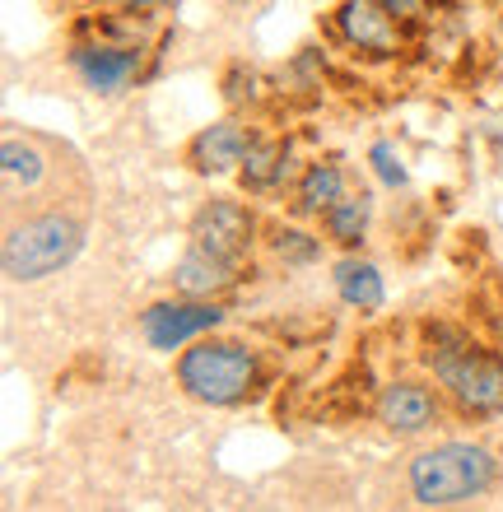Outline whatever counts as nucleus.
Segmentation results:
<instances>
[{"label":"nucleus","instance_id":"f257e3e1","mask_svg":"<svg viewBox=\"0 0 503 512\" xmlns=\"http://www.w3.org/2000/svg\"><path fill=\"white\" fill-rule=\"evenodd\" d=\"M420 368L443 387L452 415L466 424H490L503 415V350L480 340L471 326L429 317L420 322Z\"/></svg>","mask_w":503,"mask_h":512},{"label":"nucleus","instance_id":"f03ea898","mask_svg":"<svg viewBox=\"0 0 503 512\" xmlns=\"http://www.w3.org/2000/svg\"><path fill=\"white\" fill-rule=\"evenodd\" d=\"M173 382L196 405L238 410L266 391V354L247 340L210 331V336L191 340L182 354H173Z\"/></svg>","mask_w":503,"mask_h":512},{"label":"nucleus","instance_id":"7ed1b4c3","mask_svg":"<svg viewBox=\"0 0 503 512\" xmlns=\"http://www.w3.org/2000/svg\"><path fill=\"white\" fill-rule=\"evenodd\" d=\"M503 480V457L480 438H443L420 447L406 466V489L420 508H466L490 499Z\"/></svg>","mask_w":503,"mask_h":512},{"label":"nucleus","instance_id":"20e7f679","mask_svg":"<svg viewBox=\"0 0 503 512\" xmlns=\"http://www.w3.org/2000/svg\"><path fill=\"white\" fill-rule=\"evenodd\" d=\"M89 243V224L70 210H33L24 219H10L0 243V270L10 284H42L70 270Z\"/></svg>","mask_w":503,"mask_h":512},{"label":"nucleus","instance_id":"39448f33","mask_svg":"<svg viewBox=\"0 0 503 512\" xmlns=\"http://www.w3.org/2000/svg\"><path fill=\"white\" fill-rule=\"evenodd\" d=\"M229 322V308L224 298H187V294H168L154 298L136 312V331L145 340V350L154 354H182L191 340L210 336V331H224Z\"/></svg>","mask_w":503,"mask_h":512},{"label":"nucleus","instance_id":"423d86ee","mask_svg":"<svg viewBox=\"0 0 503 512\" xmlns=\"http://www.w3.org/2000/svg\"><path fill=\"white\" fill-rule=\"evenodd\" d=\"M261 238H266V224L243 196H210L196 205L187 224V243L205 247L210 256L233 261V266H247L261 252Z\"/></svg>","mask_w":503,"mask_h":512},{"label":"nucleus","instance_id":"0eeeda50","mask_svg":"<svg viewBox=\"0 0 503 512\" xmlns=\"http://www.w3.org/2000/svg\"><path fill=\"white\" fill-rule=\"evenodd\" d=\"M452 405L443 396L429 373H406V378L382 382L378 396H373V419L387 438H401V443H415V438H429V433L443 424Z\"/></svg>","mask_w":503,"mask_h":512},{"label":"nucleus","instance_id":"6e6552de","mask_svg":"<svg viewBox=\"0 0 503 512\" xmlns=\"http://www.w3.org/2000/svg\"><path fill=\"white\" fill-rule=\"evenodd\" d=\"M145 61H150V42H112V38H70L66 66L75 70V80L98 98H122L126 89H136L145 80Z\"/></svg>","mask_w":503,"mask_h":512},{"label":"nucleus","instance_id":"1a4fd4ad","mask_svg":"<svg viewBox=\"0 0 503 512\" xmlns=\"http://www.w3.org/2000/svg\"><path fill=\"white\" fill-rule=\"evenodd\" d=\"M331 33L345 52H354L359 61H396V56L406 52V38L410 28L387 14L378 0H340L336 10H331Z\"/></svg>","mask_w":503,"mask_h":512},{"label":"nucleus","instance_id":"9d476101","mask_svg":"<svg viewBox=\"0 0 503 512\" xmlns=\"http://www.w3.org/2000/svg\"><path fill=\"white\" fill-rule=\"evenodd\" d=\"M247 145H252V126L243 117H219L191 135L182 149V163L205 182H224V177H238Z\"/></svg>","mask_w":503,"mask_h":512},{"label":"nucleus","instance_id":"9b49d317","mask_svg":"<svg viewBox=\"0 0 503 512\" xmlns=\"http://www.w3.org/2000/svg\"><path fill=\"white\" fill-rule=\"evenodd\" d=\"M299 173H303V163L285 135L252 131V145H247L243 168H238L243 196H252V201H261V196H285V191L299 182Z\"/></svg>","mask_w":503,"mask_h":512},{"label":"nucleus","instance_id":"f8f14e48","mask_svg":"<svg viewBox=\"0 0 503 512\" xmlns=\"http://www.w3.org/2000/svg\"><path fill=\"white\" fill-rule=\"evenodd\" d=\"M331 294L340 308L359 312V317H378L387 308V275L364 252H340L331 261Z\"/></svg>","mask_w":503,"mask_h":512},{"label":"nucleus","instance_id":"ddd939ff","mask_svg":"<svg viewBox=\"0 0 503 512\" xmlns=\"http://www.w3.org/2000/svg\"><path fill=\"white\" fill-rule=\"evenodd\" d=\"M350 168L340 159H308L303 163L299 182L289 187V215L294 219H308V224H317V219L327 215L331 205L350 191Z\"/></svg>","mask_w":503,"mask_h":512},{"label":"nucleus","instance_id":"4468645a","mask_svg":"<svg viewBox=\"0 0 503 512\" xmlns=\"http://www.w3.org/2000/svg\"><path fill=\"white\" fill-rule=\"evenodd\" d=\"M238 280H243V266L219 261V256H210L196 243H187V252L177 256L173 270H168L173 294H187V298H224L238 289Z\"/></svg>","mask_w":503,"mask_h":512},{"label":"nucleus","instance_id":"2eb2a0df","mask_svg":"<svg viewBox=\"0 0 503 512\" xmlns=\"http://www.w3.org/2000/svg\"><path fill=\"white\" fill-rule=\"evenodd\" d=\"M47 177H52V159H47V149L38 140H28V135H5V145H0V182H5V201H28V196H38L47 187Z\"/></svg>","mask_w":503,"mask_h":512},{"label":"nucleus","instance_id":"dca6fc26","mask_svg":"<svg viewBox=\"0 0 503 512\" xmlns=\"http://www.w3.org/2000/svg\"><path fill=\"white\" fill-rule=\"evenodd\" d=\"M261 247H266V256H271L275 266L285 270H313L327 261V233L322 229H308V219H275V224H266V238H261Z\"/></svg>","mask_w":503,"mask_h":512},{"label":"nucleus","instance_id":"f3484780","mask_svg":"<svg viewBox=\"0 0 503 512\" xmlns=\"http://www.w3.org/2000/svg\"><path fill=\"white\" fill-rule=\"evenodd\" d=\"M373 219H378V196L350 187L327 215L317 219V229L327 233V243L336 247V252H364L368 233H373Z\"/></svg>","mask_w":503,"mask_h":512},{"label":"nucleus","instance_id":"a211bd4d","mask_svg":"<svg viewBox=\"0 0 503 512\" xmlns=\"http://www.w3.org/2000/svg\"><path fill=\"white\" fill-rule=\"evenodd\" d=\"M364 159H368V173H373V182H378L382 191H406L410 187L406 154L396 149V140H373Z\"/></svg>","mask_w":503,"mask_h":512},{"label":"nucleus","instance_id":"6ab92c4d","mask_svg":"<svg viewBox=\"0 0 503 512\" xmlns=\"http://www.w3.org/2000/svg\"><path fill=\"white\" fill-rule=\"evenodd\" d=\"M378 5L387 14H396L410 33H415L420 24H429V19H434V10H438V0H378Z\"/></svg>","mask_w":503,"mask_h":512},{"label":"nucleus","instance_id":"aec40b11","mask_svg":"<svg viewBox=\"0 0 503 512\" xmlns=\"http://www.w3.org/2000/svg\"><path fill=\"white\" fill-rule=\"evenodd\" d=\"M112 5L126 14H140V19H159L164 10H173L177 0H112Z\"/></svg>","mask_w":503,"mask_h":512},{"label":"nucleus","instance_id":"412c9836","mask_svg":"<svg viewBox=\"0 0 503 512\" xmlns=\"http://www.w3.org/2000/svg\"><path fill=\"white\" fill-rule=\"evenodd\" d=\"M61 5H89V0H61Z\"/></svg>","mask_w":503,"mask_h":512},{"label":"nucleus","instance_id":"4be33fe9","mask_svg":"<svg viewBox=\"0 0 503 512\" xmlns=\"http://www.w3.org/2000/svg\"><path fill=\"white\" fill-rule=\"evenodd\" d=\"M499 38H503V5H499Z\"/></svg>","mask_w":503,"mask_h":512}]
</instances>
